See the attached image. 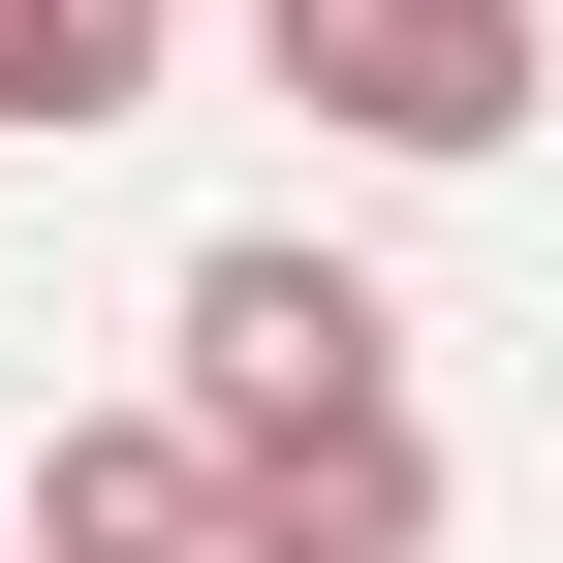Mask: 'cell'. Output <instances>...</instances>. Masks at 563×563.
I'll use <instances>...</instances> for the list:
<instances>
[{
    "instance_id": "obj_1",
    "label": "cell",
    "mask_w": 563,
    "mask_h": 563,
    "mask_svg": "<svg viewBox=\"0 0 563 563\" xmlns=\"http://www.w3.org/2000/svg\"><path fill=\"white\" fill-rule=\"evenodd\" d=\"M251 63L344 125V157H501V125L563 95V63H532V0H251Z\"/></svg>"
},
{
    "instance_id": "obj_2",
    "label": "cell",
    "mask_w": 563,
    "mask_h": 563,
    "mask_svg": "<svg viewBox=\"0 0 563 563\" xmlns=\"http://www.w3.org/2000/svg\"><path fill=\"white\" fill-rule=\"evenodd\" d=\"M282 407H407V313L313 220H220L188 251V439H282Z\"/></svg>"
},
{
    "instance_id": "obj_3",
    "label": "cell",
    "mask_w": 563,
    "mask_h": 563,
    "mask_svg": "<svg viewBox=\"0 0 563 563\" xmlns=\"http://www.w3.org/2000/svg\"><path fill=\"white\" fill-rule=\"evenodd\" d=\"M220 563H439V439H407V407H282V439H220Z\"/></svg>"
},
{
    "instance_id": "obj_4",
    "label": "cell",
    "mask_w": 563,
    "mask_h": 563,
    "mask_svg": "<svg viewBox=\"0 0 563 563\" xmlns=\"http://www.w3.org/2000/svg\"><path fill=\"white\" fill-rule=\"evenodd\" d=\"M32 563H220V439H188V407H95V439L32 470Z\"/></svg>"
},
{
    "instance_id": "obj_5",
    "label": "cell",
    "mask_w": 563,
    "mask_h": 563,
    "mask_svg": "<svg viewBox=\"0 0 563 563\" xmlns=\"http://www.w3.org/2000/svg\"><path fill=\"white\" fill-rule=\"evenodd\" d=\"M188 63V0H0V125H125Z\"/></svg>"
},
{
    "instance_id": "obj_6",
    "label": "cell",
    "mask_w": 563,
    "mask_h": 563,
    "mask_svg": "<svg viewBox=\"0 0 563 563\" xmlns=\"http://www.w3.org/2000/svg\"><path fill=\"white\" fill-rule=\"evenodd\" d=\"M0 563H32V501H0Z\"/></svg>"
}]
</instances>
